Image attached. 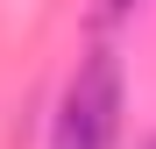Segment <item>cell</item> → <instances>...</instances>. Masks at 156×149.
<instances>
[{"mask_svg":"<svg viewBox=\"0 0 156 149\" xmlns=\"http://www.w3.org/2000/svg\"><path fill=\"white\" fill-rule=\"evenodd\" d=\"M114 135H121V64L114 50H92L78 64V78L64 85L57 149H114Z\"/></svg>","mask_w":156,"mask_h":149,"instance_id":"cell-1","label":"cell"}]
</instances>
